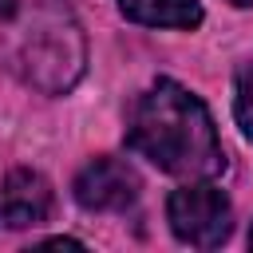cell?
<instances>
[{"label":"cell","mask_w":253,"mask_h":253,"mask_svg":"<svg viewBox=\"0 0 253 253\" xmlns=\"http://www.w3.org/2000/svg\"><path fill=\"white\" fill-rule=\"evenodd\" d=\"M126 146L174 178H217L225 150L210 107L174 79H154L126 115Z\"/></svg>","instance_id":"cell-1"},{"label":"cell","mask_w":253,"mask_h":253,"mask_svg":"<svg viewBox=\"0 0 253 253\" xmlns=\"http://www.w3.org/2000/svg\"><path fill=\"white\" fill-rule=\"evenodd\" d=\"M83 59H87V51H83L79 28L63 24V20H47L28 36V43L20 51V71L43 95H63L83 75Z\"/></svg>","instance_id":"cell-2"},{"label":"cell","mask_w":253,"mask_h":253,"mask_svg":"<svg viewBox=\"0 0 253 253\" xmlns=\"http://www.w3.org/2000/svg\"><path fill=\"white\" fill-rule=\"evenodd\" d=\"M166 221L182 245L217 249L233 233V206L210 178H194L166 198Z\"/></svg>","instance_id":"cell-3"},{"label":"cell","mask_w":253,"mask_h":253,"mask_svg":"<svg viewBox=\"0 0 253 253\" xmlns=\"http://www.w3.org/2000/svg\"><path fill=\"white\" fill-rule=\"evenodd\" d=\"M71 194L83 210L91 213H123L138 202L142 194V178L138 170L126 162V158H115V154H99L91 158L75 182H71Z\"/></svg>","instance_id":"cell-4"},{"label":"cell","mask_w":253,"mask_h":253,"mask_svg":"<svg viewBox=\"0 0 253 253\" xmlns=\"http://www.w3.org/2000/svg\"><path fill=\"white\" fill-rule=\"evenodd\" d=\"M51 213V186L36 170H12L0 182V225L4 229H32Z\"/></svg>","instance_id":"cell-5"},{"label":"cell","mask_w":253,"mask_h":253,"mask_svg":"<svg viewBox=\"0 0 253 253\" xmlns=\"http://www.w3.org/2000/svg\"><path fill=\"white\" fill-rule=\"evenodd\" d=\"M119 12L142 28H198L206 20L198 0H119Z\"/></svg>","instance_id":"cell-6"},{"label":"cell","mask_w":253,"mask_h":253,"mask_svg":"<svg viewBox=\"0 0 253 253\" xmlns=\"http://www.w3.org/2000/svg\"><path fill=\"white\" fill-rule=\"evenodd\" d=\"M233 119L237 126L253 138V67H245L237 75V95H233Z\"/></svg>","instance_id":"cell-7"},{"label":"cell","mask_w":253,"mask_h":253,"mask_svg":"<svg viewBox=\"0 0 253 253\" xmlns=\"http://www.w3.org/2000/svg\"><path fill=\"white\" fill-rule=\"evenodd\" d=\"M40 249H83V241H75V237H47V241H40Z\"/></svg>","instance_id":"cell-8"},{"label":"cell","mask_w":253,"mask_h":253,"mask_svg":"<svg viewBox=\"0 0 253 253\" xmlns=\"http://www.w3.org/2000/svg\"><path fill=\"white\" fill-rule=\"evenodd\" d=\"M16 12V0H0V20H8Z\"/></svg>","instance_id":"cell-9"},{"label":"cell","mask_w":253,"mask_h":253,"mask_svg":"<svg viewBox=\"0 0 253 253\" xmlns=\"http://www.w3.org/2000/svg\"><path fill=\"white\" fill-rule=\"evenodd\" d=\"M229 4H237V8H249V4H253V0H229Z\"/></svg>","instance_id":"cell-10"},{"label":"cell","mask_w":253,"mask_h":253,"mask_svg":"<svg viewBox=\"0 0 253 253\" xmlns=\"http://www.w3.org/2000/svg\"><path fill=\"white\" fill-rule=\"evenodd\" d=\"M249 245H253V229H249Z\"/></svg>","instance_id":"cell-11"}]
</instances>
